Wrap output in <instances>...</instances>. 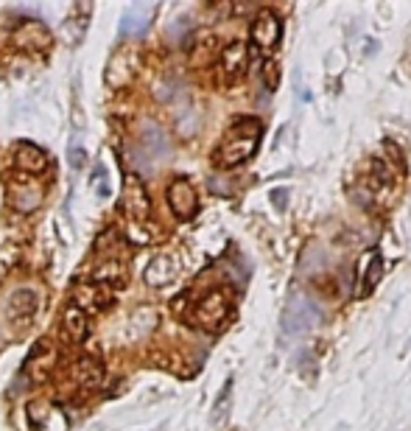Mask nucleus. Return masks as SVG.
Segmentation results:
<instances>
[{
	"instance_id": "1",
	"label": "nucleus",
	"mask_w": 411,
	"mask_h": 431,
	"mask_svg": "<svg viewBox=\"0 0 411 431\" xmlns=\"http://www.w3.org/2000/svg\"><path fill=\"white\" fill-rule=\"evenodd\" d=\"M261 135H263V124L258 118H241V121H235L227 129L221 146L213 151V163L219 169H235V166L246 163V160L254 154V149H258Z\"/></svg>"
},
{
	"instance_id": "8",
	"label": "nucleus",
	"mask_w": 411,
	"mask_h": 431,
	"mask_svg": "<svg viewBox=\"0 0 411 431\" xmlns=\"http://www.w3.org/2000/svg\"><path fill=\"white\" fill-rule=\"evenodd\" d=\"M12 42L23 50H45L50 45V31L39 23V20H26L14 28Z\"/></svg>"
},
{
	"instance_id": "16",
	"label": "nucleus",
	"mask_w": 411,
	"mask_h": 431,
	"mask_svg": "<svg viewBox=\"0 0 411 431\" xmlns=\"http://www.w3.org/2000/svg\"><path fill=\"white\" fill-rule=\"evenodd\" d=\"M123 266L118 263V260H107V263H101V266H95L92 269V283H101V286H104V283H121L123 278Z\"/></svg>"
},
{
	"instance_id": "4",
	"label": "nucleus",
	"mask_w": 411,
	"mask_h": 431,
	"mask_svg": "<svg viewBox=\"0 0 411 431\" xmlns=\"http://www.w3.org/2000/svg\"><path fill=\"white\" fill-rule=\"evenodd\" d=\"M118 204L132 216V219H137V222H143L146 216L151 213V199H148V191H146V185H143L140 177H134V174H126L123 177V191H121Z\"/></svg>"
},
{
	"instance_id": "20",
	"label": "nucleus",
	"mask_w": 411,
	"mask_h": 431,
	"mask_svg": "<svg viewBox=\"0 0 411 431\" xmlns=\"http://www.w3.org/2000/svg\"><path fill=\"white\" fill-rule=\"evenodd\" d=\"M143 230H146V227L129 224V227H126V236H129V241H134V244H140V247L151 244V241H154V233H143Z\"/></svg>"
},
{
	"instance_id": "2",
	"label": "nucleus",
	"mask_w": 411,
	"mask_h": 431,
	"mask_svg": "<svg viewBox=\"0 0 411 431\" xmlns=\"http://www.w3.org/2000/svg\"><path fill=\"white\" fill-rule=\"evenodd\" d=\"M227 316H230V294L224 289H216L208 297H201L190 314V319L204 331H221Z\"/></svg>"
},
{
	"instance_id": "21",
	"label": "nucleus",
	"mask_w": 411,
	"mask_h": 431,
	"mask_svg": "<svg viewBox=\"0 0 411 431\" xmlns=\"http://www.w3.org/2000/svg\"><path fill=\"white\" fill-rule=\"evenodd\" d=\"M230 392H232V381H227V387L221 390V395H219V401H216V406H213V409H216V412H213V420H216V423L224 417V403L230 401Z\"/></svg>"
},
{
	"instance_id": "12",
	"label": "nucleus",
	"mask_w": 411,
	"mask_h": 431,
	"mask_svg": "<svg viewBox=\"0 0 411 431\" xmlns=\"http://www.w3.org/2000/svg\"><path fill=\"white\" fill-rule=\"evenodd\" d=\"M14 163L26 174H42L48 169V154L37 143H20L17 146V154H14Z\"/></svg>"
},
{
	"instance_id": "23",
	"label": "nucleus",
	"mask_w": 411,
	"mask_h": 431,
	"mask_svg": "<svg viewBox=\"0 0 411 431\" xmlns=\"http://www.w3.org/2000/svg\"><path fill=\"white\" fill-rule=\"evenodd\" d=\"M272 202H274L277 207H285V202H288V193H285V191H272Z\"/></svg>"
},
{
	"instance_id": "17",
	"label": "nucleus",
	"mask_w": 411,
	"mask_h": 431,
	"mask_svg": "<svg viewBox=\"0 0 411 431\" xmlns=\"http://www.w3.org/2000/svg\"><path fill=\"white\" fill-rule=\"evenodd\" d=\"M381 269H383V263H381V255L375 252L372 258H370V269H367V278H364V286L358 289V297H364V294H370L375 286H378V280H381Z\"/></svg>"
},
{
	"instance_id": "6",
	"label": "nucleus",
	"mask_w": 411,
	"mask_h": 431,
	"mask_svg": "<svg viewBox=\"0 0 411 431\" xmlns=\"http://www.w3.org/2000/svg\"><path fill=\"white\" fill-rule=\"evenodd\" d=\"M73 305L81 308L84 314H98V311H104L110 303H112V291L107 286H101V283H79L73 289Z\"/></svg>"
},
{
	"instance_id": "22",
	"label": "nucleus",
	"mask_w": 411,
	"mask_h": 431,
	"mask_svg": "<svg viewBox=\"0 0 411 431\" xmlns=\"http://www.w3.org/2000/svg\"><path fill=\"white\" fill-rule=\"evenodd\" d=\"M68 160H70V166H73V169H84V163H87V151L79 149V146H73V149L68 151Z\"/></svg>"
},
{
	"instance_id": "10",
	"label": "nucleus",
	"mask_w": 411,
	"mask_h": 431,
	"mask_svg": "<svg viewBox=\"0 0 411 431\" xmlns=\"http://www.w3.org/2000/svg\"><path fill=\"white\" fill-rule=\"evenodd\" d=\"M146 283L151 289H163L177 278V260L171 255H157L148 266H146Z\"/></svg>"
},
{
	"instance_id": "5",
	"label": "nucleus",
	"mask_w": 411,
	"mask_h": 431,
	"mask_svg": "<svg viewBox=\"0 0 411 431\" xmlns=\"http://www.w3.org/2000/svg\"><path fill=\"white\" fill-rule=\"evenodd\" d=\"M280 37H283L280 17L272 9H263L258 17H254V23H252V42L258 45L263 53H272L280 45Z\"/></svg>"
},
{
	"instance_id": "9",
	"label": "nucleus",
	"mask_w": 411,
	"mask_h": 431,
	"mask_svg": "<svg viewBox=\"0 0 411 431\" xmlns=\"http://www.w3.org/2000/svg\"><path fill=\"white\" fill-rule=\"evenodd\" d=\"M42 196L45 193H42V188L37 182H12V188H9V202L20 213L37 210L42 204Z\"/></svg>"
},
{
	"instance_id": "3",
	"label": "nucleus",
	"mask_w": 411,
	"mask_h": 431,
	"mask_svg": "<svg viewBox=\"0 0 411 431\" xmlns=\"http://www.w3.org/2000/svg\"><path fill=\"white\" fill-rule=\"evenodd\" d=\"M319 308L311 303V297H302V294H291L285 308H283V331L285 334H305L311 331L317 322H319Z\"/></svg>"
},
{
	"instance_id": "19",
	"label": "nucleus",
	"mask_w": 411,
	"mask_h": 431,
	"mask_svg": "<svg viewBox=\"0 0 411 431\" xmlns=\"http://www.w3.org/2000/svg\"><path fill=\"white\" fill-rule=\"evenodd\" d=\"M263 84H266L269 90H277V87H280V68H277L274 59H266V62H263Z\"/></svg>"
},
{
	"instance_id": "14",
	"label": "nucleus",
	"mask_w": 411,
	"mask_h": 431,
	"mask_svg": "<svg viewBox=\"0 0 411 431\" xmlns=\"http://www.w3.org/2000/svg\"><path fill=\"white\" fill-rule=\"evenodd\" d=\"M62 331H65V336H68L70 342H84L87 334H90V319H87V314H84L81 308H76V305H68L65 319H62Z\"/></svg>"
},
{
	"instance_id": "7",
	"label": "nucleus",
	"mask_w": 411,
	"mask_h": 431,
	"mask_svg": "<svg viewBox=\"0 0 411 431\" xmlns=\"http://www.w3.org/2000/svg\"><path fill=\"white\" fill-rule=\"evenodd\" d=\"M168 204L174 210V216L179 219H193L196 210H199V196H196V188L188 182V180H174L168 185Z\"/></svg>"
},
{
	"instance_id": "18",
	"label": "nucleus",
	"mask_w": 411,
	"mask_h": 431,
	"mask_svg": "<svg viewBox=\"0 0 411 431\" xmlns=\"http://www.w3.org/2000/svg\"><path fill=\"white\" fill-rule=\"evenodd\" d=\"M26 414H28L31 425H34V428H39V425L45 423V417H48V403H42V401H31V403H28V409H26Z\"/></svg>"
},
{
	"instance_id": "13",
	"label": "nucleus",
	"mask_w": 411,
	"mask_h": 431,
	"mask_svg": "<svg viewBox=\"0 0 411 431\" xmlns=\"http://www.w3.org/2000/svg\"><path fill=\"white\" fill-rule=\"evenodd\" d=\"M39 308V291L37 289H17L9 297V316L14 319H31Z\"/></svg>"
},
{
	"instance_id": "11",
	"label": "nucleus",
	"mask_w": 411,
	"mask_h": 431,
	"mask_svg": "<svg viewBox=\"0 0 411 431\" xmlns=\"http://www.w3.org/2000/svg\"><path fill=\"white\" fill-rule=\"evenodd\" d=\"M246 65H249V48H246V42H230L221 50V68H224L227 79H241L246 73Z\"/></svg>"
},
{
	"instance_id": "15",
	"label": "nucleus",
	"mask_w": 411,
	"mask_h": 431,
	"mask_svg": "<svg viewBox=\"0 0 411 431\" xmlns=\"http://www.w3.org/2000/svg\"><path fill=\"white\" fill-rule=\"evenodd\" d=\"M76 379L81 387H98L104 381V367H101L95 358H81L76 364Z\"/></svg>"
}]
</instances>
